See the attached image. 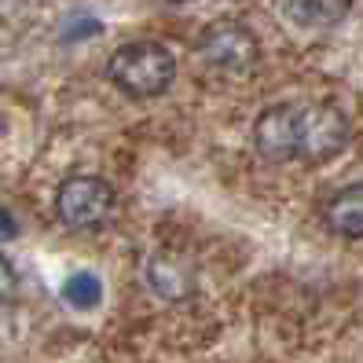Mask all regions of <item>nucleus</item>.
Wrapping results in <instances>:
<instances>
[{"label":"nucleus","mask_w":363,"mask_h":363,"mask_svg":"<svg viewBox=\"0 0 363 363\" xmlns=\"http://www.w3.org/2000/svg\"><path fill=\"white\" fill-rule=\"evenodd\" d=\"M4 235H15V228H11V217H8V213H0V239H4Z\"/></svg>","instance_id":"11"},{"label":"nucleus","mask_w":363,"mask_h":363,"mask_svg":"<svg viewBox=\"0 0 363 363\" xmlns=\"http://www.w3.org/2000/svg\"><path fill=\"white\" fill-rule=\"evenodd\" d=\"M62 297H67L74 308H92V305H99L103 290H99V279H96V275L77 272V275H70V279L62 283Z\"/></svg>","instance_id":"9"},{"label":"nucleus","mask_w":363,"mask_h":363,"mask_svg":"<svg viewBox=\"0 0 363 363\" xmlns=\"http://www.w3.org/2000/svg\"><path fill=\"white\" fill-rule=\"evenodd\" d=\"M169 4H184V0H169Z\"/></svg>","instance_id":"12"},{"label":"nucleus","mask_w":363,"mask_h":363,"mask_svg":"<svg viewBox=\"0 0 363 363\" xmlns=\"http://www.w3.org/2000/svg\"><path fill=\"white\" fill-rule=\"evenodd\" d=\"M55 209L67 228H99L114 209V187L99 177H70L59 187Z\"/></svg>","instance_id":"4"},{"label":"nucleus","mask_w":363,"mask_h":363,"mask_svg":"<svg viewBox=\"0 0 363 363\" xmlns=\"http://www.w3.org/2000/svg\"><path fill=\"white\" fill-rule=\"evenodd\" d=\"M352 4L356 0H283V15L294 26L327 30V26H337L341 18L349 15Z\"/></svg>","instance_id":"7"},{"label":"nucleus","mask_w":363,"mask_h":363,"mask_svg":"<svg viewBox=\"0 0 363 363\" xmlns=\"http://www.w3.org/2000/svg\"><path fill=\"white\" fill-rule=\"evenodd\" d=\"M106 74H111V81L121 92H129L133 99H155L173 84L177 62L162 45H155V40H136V45H125L111 55Z\"/></svg>","instance_id":"1"},{"label":"nucleus","mask_w":363,"mask_h":363,"mask_svg":"<svg viewBox=\"0 0 363 363\" xmlns=\"http://www.w3.org/2000/svg\"><path fill=\"white\" fill-rule=\"evenodd\" d=\"M199 55L220 74H246V70H253L261 48H257V37H253L250 26L235 23V18H220V23L202 30Z\"/></svg>","instance_id":"3"},{"label":"nucleus","mask_w":363,"mask_h":363,"mask_svg":"<svg viewBox=\"0 0 363 363\" xmlns=\"http://www.w3.org/2000/svg\"><path fill=\"white\" fill-rule=\"evenodd\" d=\"M15 297H18V275H15L11 261L0 257V308H8Z\"/></svg>","instance_id":"10"},{"label":"nucleus","mask_w":363,"mask_h":363,"mask_svg":"<svg viewBox=\"0 0 363 363\" xmlns=\"http://www.w3.org/2000/svg\"><path fill=\"white\" fill-rule=\"evenodd\" d=\"M352 125L330 103H297V133H294V162L323 165L349 147Z\"/></svg>","instance_id":"2"},{"label":"nucleus","mask_w":363,"mask_h":363,"mask_svg":"<svg viewBox=\"0 0 363 363\" xmlns=\"http://www.w3.org/2000/svg\"><path fill=\"white\" fill-rule=\"evenodd\" d=\"M323 217L330 231L345 235V239H363V184H349L337 195H330Z\"/></svg>","instance_id":"6"},{"label":"nucleus","mask_w":363,"mask_h":363,"mask_svg":"<svg viewBox=\"0 0 363 363\" xmlns=\"http://www.w3.org/2000/svg\"><path fill=\"white\" fill-rule=\"evenodd\" d=\"M294 133H297V103L268 106L253 125V147L264 162H294Z\"/></svg>","instance_id":"5"},{"label":"nucleus","mask_w":363,"mask_h":363,"mask_svg":"<svg viewBox=\"0 0 363 363\" xmlns=\"http://www.w3.org/2000/svg\"><path fill=\"white\" fill-rule=\"evenodd\" d=\"M147 279H151V286L165 297H187L191 294V275L177 264V261H165L158 257L151 268H147Z\"/></svg>","instance_id":"8"}]
</instances>
